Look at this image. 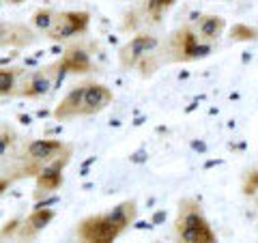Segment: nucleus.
Segmentation results:
<instances>
[{"label": "nucleus", "instance_id": "nucleus-17", "mask_svg": "<svg viewBox=\"0 0 258 243\" xmlns=\"http://www.w3.org/2000/svg\"><path fill=\"white\" fill-rule=\"evenodd\" d=\"M176 0H147V15H151L153 20H159Z\"/></svg>", "mask_w": 258, "mask_h": 243}, {"label": "nucleus", "instance_id": "nucleus-22", "mask_svg": "<svg viewBox=\"0 0 258 243\" xmlns=\"http://www.w3.org/2000/svg\"><path fill=\"white\" fill-rule=\"evenodd\" d=\"M11 5H20V3H24V0H9Z\"/></svg>", "mask_w": 258, "mask_h": 243}, {"label": "nucleus", "instance_id": "nucleus-2", "mask_svg": "<svg viewBox=\"0 0 258 243\" xmlns=\"http://www.w3.org/2000/svg\"><path fill=\"white\" fill-rule=\"evenodd\" d=\"M67 147L69 144H64L62 140H56V138H37V140H30L26 144V149H24V157H22L24 176H37L43 166H47L58 155H62Z\"/></svg>", "mask_w": 258, "mask_h": 243}, {"label": "nucleus", "instance_id": "nucleus-13", "mask_svg": "<svg viewBox=\"0 0 258 243\" xmlns=\"http://www.w3.org/2000/svg\"><path fill=\"white\" fill-rule=\"evenodd\" d=\"M106 215L110 217V222L114 224L120 232H125L127 228H132L136 217H138V202L134 198L123 200V202H118L116 207H112L110 211H106Z\"/></svg>", "mask_w": 258, "mask_h": 243}, {"label": "nucleus", "instance_id": "nucleus-11", "mask_svg": "<svg viewBox=\"0 0 258 243\" xmlns=\"http://www.w3.org/2000/svg\"><path fill=\"white\" fill-rule=\"evenodd\" d=\"M84 91H86V82L71 88V91L58 101V106L54 108V112H52L54 120H58V123H64V120H71V118H76V116H82Z\"/></svg>", "mask_w": 258, "mask_h": 243}, {"label": "nucleus", "instance_id": "nucleus-3", "mask_svg": "<svg viewBox=\"0 0 258 243\" xmlns=\"http://www.w3.org/2000/svg\"><path fill=\"white\" fill-rule=\"evenodd\" d=\"M58 86H60V78H58V60H56L52 65L30 71V74L24 71L15 95L26 97V99H39V97H45Z\"/></svg>", "mask_w": 258, "mask_h": 243}, {"label": "nucleus", "instance_id": "nucleus-18", "mask_svg": "<svg viewBox=\"0 0 258 243\" xmlns=\"http://www.w3.org/2000/svg\"><path fill=\"white\" fill-rule=\"evenodd\" d=\"M15 142H18V134H15L11 127L0 129V157H5L7 153L13 149Z\"/></svg>", "mask_w": 258, "mask_h": 243}, {"label": "nucleus", "instance_id": "nucleus-12", "mask_svg": "<svg viewBox=\"0 0 258 243\" xmlns=\"http://www.w3.org/2000/svg\"><path fill=\"white\" fill-rule=\"evenodd\" d=\"M60 67L64 69V74H78V76H86L95 69L93 67V58L84 47L80 45H71L64 50V54L60 56Z\"/></svg>", "mask_w": 258, "mask_h": 243}, {"label": "nucleus", "instance_id": "nucleus-23", "mask_svg": "<svg viewBox=\"0 0 258 243\" xmlns=\"http://www.w3.org/2000/svg\"><path fill=\"white\" fill-rule=\"evenodd\" d=\"M256 228H258V220H256Z\"/></svg>", "mask_w": 258, "mask_h": 243}, {"label": "nucleus", "instance_id": "nucleus-24", "mask_svg": "<svg viewBox=\"0 0 258 243\" xmlns=\"http://www.w3.org/2000/svg\"><path fill=\"white\" fill-rule=\"evenodd\" d=\"M155 243H159V241H155Z\"/></svg>", "mask_w": 258, "mask_h": 243}, {"label": "nucleus", "instance_id": "nucleus-15", "mask_svg": "<svg viewBox=\"0 0 258 243\" xmlns=\"http://www.w3.org/2000/svg\"><path fill=\"white\" fill-rule=\"evenodd\" d=\"M22 74L24 69L20 67H0V97H13L18 93Z\"/></svg>", "mask_w": 258, "mask_h": 243}, {"label": "nucleus", "instance_id": "nucleus-20", "mask_svg": "<svg viewBox=\"0 0 258 243\" xmlns=\"http://www.w3.org/2000/svg\"><path fill=\"white\" fill-rule=\"evenodd\" d=\"M258 192V168H252L245 172V179H243V194L245 196H254Z\"/></svg>", "mask_w": 258, "mask_h": 243}, {"label": "nucleus", "instance_id": "nucleus-5", "mask_svg": "<svg viewBox=\"0 0 258 243\" xmlns=\"http://www.w3.org/2000/svg\"><path fill=\"white\" fill-rule=\"evenodd\" d=\"M120 234L123 232L110 222L106 213L86 215L76 226V237L80 243H116Z\"/></svg>", "mask_w": 258, "mask_h": 243}, {"label": "nucleus", "instance_id": "nucleus-16", "mask_svg": "<svg viewBox=\"0 0 258 243\" xmlns=\"http://www.w3.org/2000/svg\"><path fill=\"white\" fill-rule=\"evenodd\" d=\"M56 15H58V11L39 9V11L32 13V26L37 28V32H41V35H47V32L52 30L54 22H56Z\"/></svg>", "mask_w": 258, "mask_h": 243}, {"label": "nucleus", "instance_id": "nucleus-19", "mask_svg": "<svg viewBox=\"0 0 258 243\" xmlns=\"http://www.w3.org/2000/svg\"><path fill=\"white\" fill-rule=\"evenodd\" d=\"M230 37L237 41H254V39H258V30L245 26V24H237V26H232Z\"/></svg>", "mask_w": 258, "mask_h": 243}, {"label": "nucleus", "instance_id": "nucleus-9", "mask_svg": "<svg viewBox=\"0 0 258 243\" xmlns=\"http://www.w3.org/2000/svg\"><path fill=\"white\" fill-rule=\"evenodd\" d=\"M37 32L26 24L0 22V47H28L37 43Z\"/></svg>", "mask_w": 258, "mask_h": 243}, {"label": "nucleus", "instance_id": "nucleus-10", "mask_svg": "<svg viewBox=\"0 0 258 243\" xmlns=\"http://www.w3.org/2000/svg\"><path fill=\"white\" fill-rule=\"evenodd\" d=\"M112 99H114V93L108 84L101 82H86V91H84V108H82V116H93L99 114V112L106 110Z\"/></svg>", "mask_w": 258, "mask_h": 243}, {"label": "nucleus", "instance_id": "nucleus-4", "mask_svg": "<svg viewBox=\"0 0 258 243\" xmlns=\"http://www.w3.org/2000/svg\"><path fill=\"white\" fill-rule=\"evenodd\" d=\"M215 43L205 41L203 37H198V32L194 30L191 26H183L172 35L170 39V50L174 56V60H200L207 58L209 54H213Z\"/></svg>", "mask_w": 258, "mask_h": 243}, {"label": "nucleus", "instance_id": "nucleus-8", "mask_svg": "<svg viewBox=\"0 0 258 243\" xmlns=\"http://www.w3.org/2000/svg\"><path fill=\"white\" fill-rule=\"evenodd\" d=\"M71 151L74 149L67 147L62 155H58L54 161H50L47 166H43L41 172L35 176V181H37V194L35 196L37 198L47 196V194H54L56 190H60V185L64 181V168H67L69 161H71Z\"/></svg>", "mask_w": 258, "mask_h": 243}, {"label": "nucleus", "instance_id": "nucleus-1", "mask_svg": "<svg viewBox=\"0 0 258 243\" xmlns=\"http://www.w3.org/2000/svg\"><path fill=\"white\" fill-rule=\"evenodd\" d=\"M174 230L179 243H217V234L211 228V222L203 213V207L194 198H183L179 202Z\"/></svg>", "mask_w": 258, "mask_h": 243}, {"label": "nucleus", "instance_id": "nucleus-21", "mask_svg": "<svg viewBox=\"0 0 258 243\" xmlns=\"http://www.w3.org/2000/svg\"><path fill=\"white\" fill-rule=\"evenodd\" d=\"M164 217H166V213H157L155 217H153V222H161V220H164Z\"/></svg>", "mask_w": 258, "mask_h": 243}, {"label": "nucleus", "instance_id": "nucleus-6", "mask_svg": "<svg viewBox=\"0 0 258 243\" xmlns=\"http://www.w3.org/2000/svg\"><path fill=\"white\" fill-rule=\"evenodd\" d=\"M91 26V13L88 11H60L56 15L52 30L47 32L50 41H67L78 35H84Z\"/></svg>", "mask_w": 258, "mask_h": 243}, {"label": "nucleus", "instance_id": "nucleus-7", "mask_svg": "<svg viewBox=\"0 0 258 243\" xmlns=\"http://www.w3.org/2000/svg\"><path fill=\"white\" fill-rule=\"evenodd\" d=\"M159 39L155 35H147V32H140V35L132 37L129 41L118 50V58L123 67H140V65L151 58L153 52L157 50Z\"/></svg>", "mask_w": 258, "mask_h": 243}, {"label": "nucleus", "instance_id": "nucleus-14", "mask_svg": "<svg viewBox=\"0 0 258 243\" xmlns=\"http://www.w3.org/2000/svg\"><path fill=\"white\" fill-rule=\"evenodd\" d=\"M224 30H226V20L222 15L207 13V15H198L196 18V32L205 39V41L215 43L217 39L224 35Z\"/></svg>", "mask_w": 258, "mask_h": 243}]
</instances>
